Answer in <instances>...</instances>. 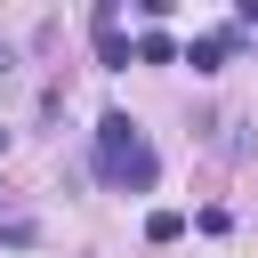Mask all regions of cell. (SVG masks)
<instances>
[{
  "label": "cell",
  "mask_w": 258,
  "mask_h": 258,
  "mask_svg": "<svg viewBox=\"0 0 258 258\" xmlns=\"http://www.w3.org/2000/svg\"><path fill=\"white\" fill-rule=\"evenodd\" d=\"M137 8H145V16H169V8H177V0H137Z\"/></svg>",
  "instance_id": "cell-2"
},
{
  "label": "cell",
  "mask_w": 258,
  "mask_h": 258,
  "mask_svg": "<svg viewBox=\"0 0 258 258\" xmlns=\"http://www.w3.org/2000/svg\"><path fill=\"white\" fill-rule=\"evenodd\" d=\"M113 169H121V177H129V185H153V153H145V145H137V137H129V153H121V161H113Z\"/></svg>",
  "instance_id": "cell-1"
}]
</instances>
